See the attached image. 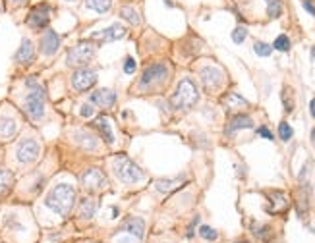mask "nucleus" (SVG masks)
<instances>
[{
    "label": "nucleus",
    "instance_id": "1",
    "mask_svg": "<svg viewBox=\"0 0 315 243\" xmlns=\"http://www.w3.org/2000/svg\"><path fill=\"white\" fill-rule=\"evenodd\" d=\"M74 203H76V189L68 183L54 185L51 193L47 195V201H45V205L51 208L52 212H56L58 216H68Z\"/></svg>",
    "mask_w": 315,
    "mask_h": 243
},
{
    "label": "nucleus",
    "instance_id": "2",
    "mask_svg": "<svg viewBox=\"0 0 315 243\" xmlns=\"http://www.w3.org/2000/svg\"><path fill=\"white\" fill-rule=\"evenodd\" d=\"M27 89H29V95L26 97V102H24V110H26L27 118L33 122H39L43 116H45V89L41 87L35 77H29L26 81Z\"/></svg>",
    "mask_w": 315,
    "mask_h": 243
},
{
    "label": "nucleus",
    "instance_id": "3",
    "mask_svg": "<svg viewBox=\"0 0 315 243\" xmlns=\"http://www.w3.org/2000/svg\"><path fill=\"white\" fill-rule=\"evenodd\" d=\"M197 98H199V93H197L195 83H193L189 77H184V79L178 83L174 95L170 97V104L176 110H188L197 102Z\"/></svg>",
    "mask_w": 315,
    "mask_h": 243
},
{
    "label": "nucleus",
    "instance_id": "4",
    "mask_svg": "<svg viewBox=\"0 0 315 243\" xmlns=\"http://www.w3.org/2000/svg\"><path fill=\"white\" fill-rule=\"evenodd\" d=\"M168 73H170V68L164 62L147 66L143 75H141V79H139V89L141 91H147V89H155V87L163 85V83H166V79H168Z\"/></svg>",
    "mask_w": 315,
    "mask_h": 243
},
{
    "label": "nucleus",
    "instance_id": "5",
    "mask_svg": "<svg viewBox=\"0 0 315 243\" xmlns=\"http://www.w3.org/2000/svg\"><path fill=\"white\" fill-rule=\"evenodd\" d=\"M114 174L120 182L124 183H138L143 180V172L139 170L138 164H134L126 155H118L114 158Z\"/></svg>",
    "mask_w": 315,
    "mask_h": 243
},
{
    "label": "nucleus",
    "instance_id": "6",
    "mask_svg": "<svg viewBox=\"0 0 315 243\" xmlns=\"http://www.w3.org/2000/svg\"><path fill=\"white\" fill-rule=\"evenodd\" d=\"M51 14H52V6L51 4H47V2H41L37 4L35 8H31V12L27 16V25L31 27V29H45L49 22H51Z\"/></svg>",
    "mask_w": 315,
    "mask_h": 243
},
{
    "label": "nucleus",
    "instance_id": "7",
    "mask_svg": "<svg viewBox=\"0 0 315 243\" xmlns=\"http://www.w3.org/2000/svg\"><path fill=\"white\" fill-rule=\"evenodd\" d=\"M93 54H95V47L91 43H79L68 52L66 62L68 66H83L93 58Z\"/></svg>",
    "mask_w": 315,
    "mask_h": 243
},
{
    "label": "nucleus",
    "instance_id": "8",
    "mask_svg": "<svg viewBox=\"0 0 315 243\" xmlns=\"http://www.w3.org/2000/svg\"><path fill=\"white\" fill-rule=\"evenodd\" d=\"M39 153H41V147L35 139H24L16 149V157L22 164H31L33 160H37Z\"/></svg>",
    "mask_w": 315,
    "mask_h": 243
},
{
    "label": "nucleus",
    "instance_id": "9",
    "mask_svg": "<svg viewBox=\"0 0 315 243\" xmlns=\"http://www.w3.org/2000/svg\"><path fill=\"white\" fill-rule=\"evenodd\" d=\"M97 83V72L89 68H79L72 75V87L76 91H87Z\"/></svg>",
    "mask_w": 315,
    "mask_h": 243
},
{
    "label": "nucleus",
    "instance_id": "10",
    "mask_svg": "<svg viewBox=\"0 0 315 243\" xmlns=\"http://www.w3.org/2000/svg\"><path fill=\"white\" fill-rule=\"evenodd\" d=\"M81 185L89 191H99L107 185V178L99 168H89L81 174Z\"/></svg>",
    "mask_w": 315,
    "mask_h": 243
},
{
    "label": "nucleus",
    "instance_id": "11",
    "mask_svg": "<svg viewBox=\"0 0 315 243\" xmlns=\"http://www.w3.org/2000/svg\"><path fill=\"white\" fill-rule=\"evenodd\" d=\"M223 79H225V73L223 70L215 68V66H205L201 70V81L207 91H215L223 85Z\"/></svg>",
    "mask_w": 315,
    "mask_h": 243
},
{
    "label": "nucleus",
    "instance_id": "12",
    "mask_svg": "<svg viewBox=\"0 0 315 243\" xmlns=\"http://www.w3.org/2000/svg\"><path fill=\"white\" fill-rule=\"evenodd\" d=\"M124 35H126V27L120 24H114V25H111V27H107V29H101V31L93 33L91 39H93V41H99V43H111V41L122 39Z\"/></svg>",
    "mask_w": 315,
    "mask_h": 243
},
{
    "label": "nucleus",
    "instance_id": "13",
    "mask_svg": "<svg viewBox=\"0 0 315 243\" xmlns=\"http://www.w3.org/2000/svg\"><path fill=\"white\" fill-rule=\"evenodd\" d=\"M58 49H60V35L52 29H47L41 37V52L45 56H52L58 52Z\"/></svg>",
    "mask_w": 315,
    "mask_h": 243
},
{
    "label": "nucleus",
    "instance_id": "14",
    "mask_svg": "<svg viewBox=\"0 0 315 243\" xmlns=\"http://www.w3.org/2000/svg\"><path fill=\"white\" fill-rule=\"evenodd\" d=\"M91 100L101 106V108H113L114 102H116V93L113 89H97L93 95H91Z\"/></svg>",
    "mask_w": 315,
    "mask_h": 243
},
{
    "label": "nucleus",
    "instance_id": "15",
    "mask_svg": "<svg viewBox=\"0 0 315 243\" xmlns=\"http://www.w3.org/2000/svg\"><path fill=\"white\" fill-rule=\"evenodd\" d=\"M33 58H35V47H33V43L29 39H22V45H20V49L16 52L14 60L20 62V64H31Z\"/></svg>",
    "mask_w": 315,
    "mask_h": 243
},
{
    "label": "nucleus",
    "instance_id": "16",
    "mask_svg": "<svg viewBox=\"0 0 315 243\" xmlns=\"http://www.w3.org/2000/svg\"><path fill=\"white\" fill-rule=\"evenodd\" d=\"M253 128V120L250 116H246V114H236L232 120L228 122L227 126V135H232L236 134L238 130H250Z\"/></svg>",
    "mask_w": 315,
    "mask_h": 243
},
{
    "label": "nucleus",
    "instance_id": "17",
    "mask_svg": "<svg viewBox=\"0 0 315 243\" xmlns=\"http://www.w3.org/2000/svg\"><path fill=\"white\" fill-rule=\"evenodd\" d=\"M122 231H126L130 235H136V239H141L143 233H145V222L141 218H128L124 224H122Z\"/></svg>",
    "mask_w": 315,
    "mask_h": 243
},
{
    "label": "nucleus",
    "instance_id": "18",
    "mask_svg": "<svg viewBox=\"0 0 315 243\" xmlns=\"http://www.w3.org/2000/svg\"><path fill=\"white\" fill-rule=\"evenodd\" d=\"M186 183V176H178V178H172V180H157L155 182V187H157V191H161V193H170V191H174L178 187H182Z\"/></svg>",
    "mask_w": 315,
    "mask_h": 243
},
{
    "label": "nucleus",
    "instance_id": "19",
    "mask_svg": "<svg viewBox=\"0 0 315 243\" xmlns=\"http://www.w3.org/2000/svg\"><path fill=\"white\" fill-rule=\"evenodd\" d=\"M18 132V124L14 118H2L0 120V139L2 141H8V139H12L14 135Z\"/></svg>",
    "mask_w": 315,
    "mask_h": 243
},
{
    "label": "nucleus",
    "instance_id": "20",
    "mask_svg": "<svg viewBox=\"0 0 315 243\" xmlns=\"http://www.w3.org/2000/svg\"><path fill=\"white\" fill-rule=\"evenodd\" d=\"M95 126L99 128V132H101V135L104 137V141H107L109 145H113L114 135H113V128H111V120H109L107 116H99V118L95 120Z\"/></svg>",
    "mask_w": 315,
    "mask_h": 243
},
{
    "label": "nucleus",
    "instance_id": "21",
    "mask_svg": "<svg viewBox=\"0 0 315 243\" xmlns=\"http://www.w3.org/2000/svg\"><path fill=\"white\" fill-rule=\"evenodd\" d=\"M225 106L228 110H244L250 106V102L244 97H240L238 93H228L227 97H225Z\"/></svg>",
    "mask_w": 315,
    "mask_h": 243
},
{
    "label": "nucleus",
    "instance_id": "22",
    "mask_svg": "<svg viewBox=\"0 0 315 243\" xmlns=\"http://www.w3.org/2000/svg\"><path fill=\"white\" fill-rule=\"evenodd\" d=\"M95 210H97V205H95V201L93 199H81V203H79V216L81 218H93L95 216Z\"/></svg>",
    "mask_w": 315,
    "mask_h": 243
},
{
    "label": "nucleus",
    "instance_id": "23",
    "mask_svg": "<svg viewBox=\"0 0 315 243\" xmlns=\"http://www.w3.org/2000/svg\"><path fill=\"white\" fill-rule=\"evenodd\" d=\"M85 8L97 14H104L113 8V0H85Z\"/></svg>",
    "mask_w": 315,
    "mask_h": 243
},
{
    "label": "nucleus",
    "instance_id": "24",
    "mask_svg": "<svg viewBox=\"0 0 315 243\" xmlns=\"http://www.w3.org/2000/svg\"><path fill=\"white\" fill-rule=\"evenodd\" d=\"M120 18L126 20L128 24H132V25H139V22H141L138 10L132 8V6H122V8H120Z\"/></svg>",
    "mask_w": 315,
    "mask_h": 243
},
{
    "label": "nucleus",
    "instance_id": "25",
    "mask_svg": "<svg viewBox=\"0 0 315 243\" xmlns=\"http://www.w3.org/2000/svg\"><path fill=\"white\" fill-rule=\"evenodd\" d=\"M267 2V16L271 20H277L282 14V0H265Z\"/></svg>",
    "mask_w": 315,
    "mask_h": 243
},
{
    "label": "nucleus",
    "instance_id": "26",
    "mask_svg": "<svg viewBox=\"0 0 315 243\" xmlns=\"http://www.w3.org/2000/svg\"><path fill=\"white\" fill-rule=\"evenodd\" d=\"M14 183V176L8 170H0V195L10 189V185Z\"/></svg>",
    "mask_w": 315,
    "mask_h": 243
},
{
    "label": "nucleus",
    "instance_id": "27",
    "mask_svg": "<svg viewBox=\"0 0 315 243\" xmlns=\"http://www.w3.org/2000/svg\"><path fill=\"white\" fill-rule=\"evenodd\" d=\"M282 104H284V110H286L288 114L294 110V104H296V102H294V95H292V89H290V87H284V89H282Z\"/></svg>",
    "mask_w": 315,
    "mask_h": 243
},
{
    "label": "nucleus",
    "instance_id": "28",
    "mask_svg": "<svg viewBox=\"0 0 315 243\" xmlns=\"http://www.w3.org/2000/svg\"><path fill=\"white\" fill-rule=\"evenodd\" d=\"M273 47V50H280V52H288L290 50V39L286 35H278L277 39H275V43L271 45Z\"/></svg>",
    "mask_w": 315,
    "mask_h": 243
},
{
    "label": "nucleus",
    "instance_id": "29",
    "mask_svg": "<svg viewBox=\"0 0 315 243\" xmlns=\"http://www.w3.org/2000/svg\"><path fill=\"white\" fill-rule=\"evenodd\" d=\"M253 52H255L257 56H263V58H267V56H271L273 47H271V45H267V43H263V41H257V43L253 45Z\"/></svg>",
    "mask_w": 315,
    "mask_h": 243
},
{
    "label": "nucleus",
    "instance_id": "30",
    "mask_svg": "<svg viewBox=\"0 0 315 243\" xmlns=\"http://www.w3.org/2000/svg\"><path fill=\"white\" fill-rule=\"evenodd\" d=\"M292 135H294V130L290 128V124H286V122H280V124H278V137L286 143V141L292 139Z\"/></svg>",
    "mask_w": 315,
    "mask_h": 243
},
{
    "label": "nucleus",
    "instance_id": "31",
    "mask_svg": "<svg viewBox=\"0 0 315 243\" xmlns=\"http://www.w3.org/2000/svg\"><path fill=\"white\" fill-rule=\"evenodd\" d=\"M246 37H248V29H246V27H236V29L232 31V41H234L236 45H242V43L246 41Z\"/></svg>",
    "mask_w": 315,
    "mask_h": 243
},
{
    "label": "nucleus",
    "instance_id": "32",
    "mask_svg": "<svg viewBox=\"0 0 315 243\" xmlns=\"http://www.w3.org/2000/svg\"><path fill=\"white\" fill-rule=\"evenodd\" d=\"M199 233H201V237H205L207 241H215V239L219 237V233H217L213 228H209V226H201V228H199Z\"/></svg>",
    "mask_w": 315,
    "mask_h": 243
},
{
    "label": "nucleus",
    "instance_id": "33",
    "mask_svg": "<svg viewBox=\"0 0 315 243\" xmlns=\"http://www.w3.org/2000/svg\"><path fill=\"white\" fill-rule=\"evenodd\" d=\"M136 68H138V64H136V60H134L132 56H128L126 62H124V72H126L128 75H132V73L136 72Z\"/></svg>",
    "mask_w": 315,
    "mask_h": 243
},
{
    "label": "nucleus",
    "instance_id": "34",
    "mask_svg": "<svg viewBox=\"0 0 315 243\" xmlns=\"http://www.w3.org/2000/svg\"><path fill=\"white\" fill-rule=\"evenodd\" d=\"M302 6L305 12H309L315 18V6H313V0H302Z\"/></svg>",
    "mask_w": 315,
    "mask_h": 243
},
{
    "label": "nucleus",
    "instance_id": "35",
    "mask_svg": "<svg viewBox=\"0 0 315 243\" xmlns=\"http://www.w3.org/2000/svg\"><path fill=\"white\" fill-rule=\"evenodd\" d=\"M79 114H81L83 118H91V116H93V106H91V104H83L81 110H79Z\"/></svg>",
    "mask_w": 315,
    "mask_h": 243
},
{
    "label": "nucleus",
    "instance_id": "36",
    "mask_svg": "<svg viewBox=\"0 0 315 243\" xmlns=\"http://www.w3.org/2000/svg\"><path fill=\"white\" fill-rule=\"evenodd\" d=\"M257 135H261V137H265V139H269V141H273V134L265 128V126H261L259 130H257Z\"/></svg>",
    "mask_w": 315,
    "mask_h": 243
},
{
    "label": "nucleus",
    "instance_id": "37",
    "mask_svg": "<svg viewBox=\"0 0 315 243\" xmlns=\"http://www.w3.org/2000/svg\"><path fill=\"white\" fill-rule=\"evenodd\" d=\"M269 228L265 226V228H259V231H255V235H259V237H263V239H269Z\"/></svg>",
    "mask_w": 315,
    "mask_h": 243
},
{
    "label": "nucleus",
    "instance_id": "38",
    "mask_svg": "<svg viewBox=\"0 0 315 243\" xmlns=\"http://www.w3.org/2000/svg\"><path fill=\"white\" fill-rule=\"evenodd\" d=\"M197 222H199V216H195V220L191 222V226H189V230H188V237L193 235V228H195V224H197Z\"/></svg>",
    "mask_w": 315,
    "mask_h": 243
},
{
    "label": "nucleus",
    "instance_id": "39",
    "mask_svg": "<svg viewBox=\"0 0 315 243\" xmlns=\"http://www.w3.org/2000/svg\"><path fill=\"white\" fill-rule=\"evenodd\" d=\"M12 6H22V4H26L27 0H8Z\"/></svg>",
    "mask_w": 315,
    "mask_h": 243
},
{
    "label": "nucleus",
    "instance_id": "40",
    "mask_svg": "<svg viewBox=\"0 0 315 243\" xmlns=\"http://www.w3.org/2000/svg\"><path fill=\"white\" fill-rule=\"evenodd\" d=\"M309 112H311V116L315 118V98L311 100V102H309Z\"/></svg>",
    "mask_w": 315,
    "mask_h": 243
},
{
    "label": "nucleus",
    "instance_id": "41",
    "mask_svg": "<svg viewBox=\"0 0 315 243\" xmlns=\"http://www.w3.org/2000/svg\"><path fill=\"white\" fill-rule=\"evenodd\" d=\"M311 143H313V145H315V128H313V130H311Z\"/></svg>",
    "mask_w": 315,
    "mask_h": 243
},
{
    "label": "nucleus",
    "instance_id": "42",
    "mask_svg": "<svg viewBox=\"0 0 315 243\" xmlns=\"http://www.w3.org/2000/svg\"><path fill=\"white\" fill-rule=\"evenodd\" d=\"M311 56H313V58H315V47H313V49H311Z\"/></svg>",
    "mask_w": 315,
    "mask_h": 243
},
{
    "label": "nucleus",
    "instance_id": "43",
    "mask_svg": "<svg viewBox=\"0 0 315 243\" xmlns=\"http://www.w3.org/2000/svg\"><path fill=\"white\" fill-rule=\"evenodd\" d=\"M66 2H76V0H66Z\"/></svg>",
    "mask_w": 315,
    "mask_h": 243
},
{
    "label": "nucleus",
    "instance_id": "44",
    "mask_svg": "<svg viewBox=\"0 0 315 243\" xmlns=\"http://www.w3.org/2000/svg\"><path fill=\"white\" fill-rule=\"evenodd\" d=\"M0 12H2V4H0Z\"/></svg>",
    "mask_w": 315,
    "mask_h": 243
},
{
    "label": "nucleus",
    "instance_id": "45",
    "mask_svg": "<svg viewBox=\"0 0 315 243\" xmlns=\"http://www.w3.org/2000/svg\"><path fill=\"white\" fill-rule=\"evenodd\" d=\"M238 243H248V241H238Z\"/></svg>",
    "mask_w": 315,
    "mask_h": 243
}]
</instances>
